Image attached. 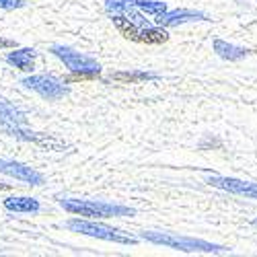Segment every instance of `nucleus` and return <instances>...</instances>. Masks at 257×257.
I'll return each mask as SVG.
<instances>
[{"label":"nucleus","mask_w":257,"mask_h":257,"mask_svg":"<svg viewBox=\"0 0 257 257\" xmlns=\"http://www.w3.org/2000/svg\"><path fill=\"white\" fill-rule=\"evenodd\" d=\"M140 239L155 243V245H163L169 249H177L183 253H226L228 249L216 243H208L202 239H191V237H181L175 232H157V230H144L140 232Z\"/></svg>","instance_id":"obj_1"},{"label":"nucleus","mask_w":257,"mask_h":257,"mask_svg":"<svg viewBox=\"0 0 257 257\" xmlns=\"http://www.w3.org/2000/svg\"><path fill=\"white\" fill-rule=\"evenodd\" d=\"M60 206L74 214V216L84 218H117V216H134L136 210L121 204H109V202H97V200H74L64 198L60 200Z\"/></svg>","instance_id":"obj_2"},{"label":"nucleus","mask_w":257,"mask_h":257,"mask_svg":"<svg viewBox=\"0 0 257 257\" xmlns=\"http://www.w3.org/2000/svg\"><path fill=\"white\" fill-rule=\"evenodd\" d=\"M66 226L74 232L87 234V237H95V239H103V241H111V243H119V245H136L140 237H132L130 232H123L119 228L107 226L95 220H84V218H70L66 222Z\"/></svg>","instance_id":"obj_3"},{"label":"nucleus","mask_w":257,"mask_h":257,"mask_svg":"<svg viewBox=\"0 0 257 257\" xmlns=\"http://www.w3.org/2000/svg\"><path fill=\"white\" fill-rule=\"evenodd\" d=\"M52 54L60 58L64 62V66L74 74L72 78H97L101 74V64L87 54H80L66 46H54Z\"/></svg>","instance_id":"obj_4"},{"label":"nucleus","mask_w":257,"mask_h":257,"mask_svg":"<svg viewBox=\"0 0 257 257\" xmlns=\"http://www.w3.org/2000/svg\"><path fill=\"white\" fill-rule=\"evenodd\" d=\"M21 84L27 87V89H31V91H35L39 97H44L46 101H58V99L68 95L66 82H60L58 78L48 76V74H31V76L21 80Z\"/></svg>","instance_id":"obj_5"},{"label":"nucleus","mask_w":257,"mask_h":257,"mask_svg":"<svg viewBox=\"0 0 257 257\" xmlns=\"http://www.w3.org/2000/svg\"><path fill=\"white\" fill-rule=\"evenodd\" d=\"M206 183L212 185V187L224 189V191H228V194H234V196H245V198L257 200V183H251V181H241V179H234V177L212 175V177L206 179Z\"/></svg>","instance_id":"obj_6"},{"label":"nucleus","mask_w":257,"mask_h":257,"mask_svg":"<svg viewBox=\"0 0 257 257\" xmlns=\"http://www.w3.org/2000/svg\"><path fill=\"white\" fill-rule=\"evenodd\" d=\"M0 173L3 175H9V177H15L23 183H29V185H44V175L37 173L35 169L23 165V163H15V161H5L0 159Z\"/></svg>","instance_id":"obj_7"},{"label":"nucleus","mask_w":257,"mask_h":257,"mask_svg":"<svg viewBox=\"0 0 257 257\" xmlns=\"http://www.w3.org/2000/svg\"><path fill=\"white\" fill-rule=\"evenodd\" d=\"M191 21H208L206 13L202 11H191V9H177V11H167L155 19L159 27H177L183 23H191Z\"/></svg>","instance_id":"obj_8"},{"label":"nucleus","mask_w":257,"mask_h":257,"mask_svg":"<svg viewBox=\"0 0 257 257\" xmlns=\"http://www.w3.org/2000/svg\"><path fill=\"white\" fill-rule=\"evenodd\" d=\"M105 13L109 17H113V15L127 17L138 25H148V19L142 15V11L132 3V0H105Z\"/></svg>","instance_id":"obj_9"},{"label":"nucleus","mask_w":257,"mask_h":257,"mask_svg":"<svg viewBox=\"0 0 257 257\" xmlns=\"http://www.w3.org/2000/svg\"><path fill=\"white\" fill-rule=\"evenodd\" d=\"M35 56L37 52L33 48H19V50L13 48V52L7 54V64H11V66L23 72H31L35 68Z\"/></svg>","instance_id":"obj_10"},{"label":"nucleus","mask_w":257,"mask_h":257,"mask_svg":"<svg viewBox=\"0 0 257 257\" xmlns=\"http://www.w3.org/2000/svg\"><path fill=\"white\" fill-rule=\"evenodd\" d=\"M214 52H216L222 60H228V62H237V60H243L247 58L251 52L247 48H239V46H232L224 39H214Z\"/></svg>","instance_id":"obj_11"},{"label":"nucleus","mask_w":257,"mask_h":257,"mask_svg":"<svg viewBox=\"0 0 257 257\" xmlns=\"http://www.w3.org/2000/svg\"><path fill=\"white\" fill-rule=\"evenodd\" d=\"M5 208L9 212H15V214H37L41 210L39 206V200L35 198H7L5 200Z\"/></svg>","instance_id":"obj_12"},{"label":"nucleus","mask_w":257,"mask_h":257,"mask_svg":"<svg viewBox=\"0 0 257 257\" xmlns=\"http://www.w3.org/2000/svg\"><path fill=\"white\" fill-rule=\"evenodd\" d=\"M109 80L134 84V82H146V80H159V74L146 72V70H117V72H111Z\"/></svg>","instance_id":"obj_13"},{"label":"nucleus","mask_w":257,"mask_h":257,"mask_svg":"<svg viewBox=\"0 0 257 257\" xmlns=\"http://www.w3.org/2000/svg\"><path fill=\"white\" fill-rule=\"evenodd\" d=\"M132 3L146 15L151 17H159L163 13H167V3H159V0H132Z\"/></svg>","instance_id":"obj_14"},{"label":"nucleus","mask_w":257,"mask_h":257,"mask_svg":"<svg viewBox=\"0 0 257 257\" xmlns=\"http://www.w3.org/2000/svg\"><path fill=\"white\" fill-rule=\"evenodd\" d=\"M25 5V0H0V9L3 11H15Z\"/></svg>","instance_id":"obj_15"},{"label":"nucleus","mask_w":257,"mask_h":257,"mask_svg":"<svg viewBox=\"0 0 257 257\" xmlns=\"http://www.w3.org/2000/svg\"><path fill=\"white\" fill-rule=\"evenodd\" d=\"M7 48H17V41L15 39H7V37H0V50H7Z\"/></svg>","instance_id":"obj_16"},{"label":"nucleus","mask_w":257,"mask_h":257,"mask_svg":"<svg viewBox=\"0 0 257 257\" xmlns=\"http://www.w3.org/2000/svg\"><path fill=\"white\" fill-rule=\"evenodd\" d=\"M11 189V185H7V183H0V191H9Z\"/></svg>","instance_id":"obj_17"},{"label":"nucleus","mask_w":257,"mask_h":257,"mask_svg":"<svg viewBox=\"0 0 257 257\" xmlns=\"http://www.w3.org/2000/svg\"><path fill=\"white\" fill-rule=\"evenodd\" d=\"M253 224H255V226H257V218H255V220H253Z\"/></svg>","instance_id":"obj_18"}]
</instances>
